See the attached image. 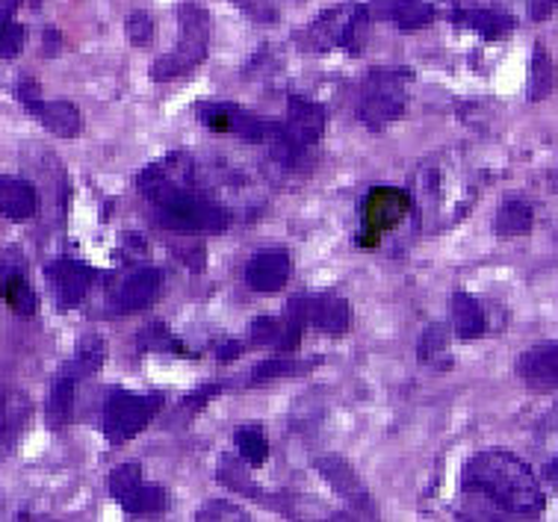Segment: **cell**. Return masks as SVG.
Listing matches in <instances>:
<instances>
[{"label":"cell","mask_w":558,"mask_h":522,"mask_svg":"<svg viewBox=\"0 0 558 522\" xmlns=\"http://www.w3.org/2000/svg\"><path fill=\"white\" fill-rule=\"evenodd\" d=\"M456 21L482 33L485 39H502V36L514 31V19L497 10H461L456 12Z\"/></svg>","instance_id":"obj_16"},{"label":"cell","mask_w":558,"mask_h":522,"mask_svg":"<svg viewBox=\"0 0 558 522\" xmlns=\"http://www.w3.org/2000/svg\"><path fill=\"white\" fill-rule=\"evenodd\" d=\"M325 131V110L319 104L305 101V98H290V121H287V136L302 148L314 145Z\"/></svg>","instance_id":"obj_11"},{"label":"cell","mask_w":558,"mask_h":522,"mask_svg":"<svg viewBox=\"0 0 558 522\" xmlns=\"http://www.w3.org/2000/svg\"><path fill=\"white\" fill-rule=\"evenodd\" d=\"M319 472H323V475H328V482L335 484L337 490H340V496L357 499L361 484H357V478L352 475V470H349L343 461H337V458H325V461H319Z\"/></svg>","instance_id":"obj_24"},{"label":"cell","mask_w":558,"mask_h":522,"mask_svg":"<svg viewBox=\"0 0 558 522\" xmlns=\"http://www.w3.org/2000/svg\"><path fill=\"white\" fill-rule=\"evenodd\" d=\"M408 210H411V195L405 190H393V186H378L364 198L361 204V219H364V228H361V236H357V245L361 248H376L381 242V233L397 228L399 221L405 219Z\"/></svg>","instance_id":"obj_5"},{"label":"cell","mask_w":558,"mask_h":522,"mask_svg":"<svg viewBox=\"0 0 558 522\" xmlns=\"http://www.w3.org/2000/svg\"><path fill=\"white\" fill-rule=\"evenodd\" d=\"M556 3L558 0H532V3H529V12H532V19L541 21V19H547Z\"/></svg>","instance_id":"obj_31"},{"label":"cell","mask_w":558,"mask_h":522,"mask_svg":"<svg viewBox=\"0 0 558 522\" xmlns=\"http://www.w3.org/2000/svg\"><path fill=\"white\" fill-rule=\"evenodd\" d=\"M39 207L36 190L21 178H0V213L12 221L31 219Z\"/></svg>","instance_id":"obj_12"},{"label":"cell","mask_w":558,"mask_h":522,"mask_svg":"<svg viewBox=\"0 0 558 522\" xmlns=\"http://www.w3.org/2000/svg\"><path fill=\"white\" fill-rule=\"evenodd\" d=\"M119 502L128 513H157L166 508V493L160 487H148L140 482L131 493H124Z\"/></svg>","instance_id":"obj_21"},{"label":"cell","mask_w":558,"mask_h":522,"mask_svg":"<svg viewBox=\"0 0 558 522\" xmlns=\"http://www.w3.org/2000/svg\"><path fill=\"white\" fill-rule=\"evenodd\" d=\"M553 475H556V478H558V461L553 463Z\"/></svg>","instance_id":"obj_34"},{"label":"cell","mask_w":558,"mask_h":522,"mask_svg":"<svg viewBox=\"0 0 558 522\" xmlns=\"http://www.w3.org/2000/svg\"><path fill=\"white\" fill-rule=\"evenodd\" d=\"M48 281H51L53 295H57L62 311H72V307H77L86 299V292H89L92 269L83 266V263L62 257V260L48 266Z\"/></svg>","instance_id":"obj_7"},{"label":"cell","mask_w":558,"mask_h":522,"mask_svg":"<svg viewBox=\"0 0 558 522\" xmlns=\"http://www.w3.org/2000/svg\"><path fill=\"white\" fill-rule=\"evenodd\" d=\"M128 36H131L133 45H148L154 36V21L148 12H131L128 19Z\"/></svg>","instance_id":"obj_28"},{"label":"cell","mask_w":558,"mask_h":522,"mask_svg":"<svg viewBox=\"0 0 558 522\" xmlns=\"http://www.w3.org/2000/svg\"><path fill=\"white\" fill-rule=\"evenodd\" d=\"M452 325H456V333L461 340H476V337L485 333V311L468 292H456L452 295Z\"/></svg>","instance_id":"obj_15"},{"label":"cell","mask_w":558,"mask_h":522,"mask_svg":"<svg viewBox=\"0 0 558 522\" xmlns=\"http://www.w3.org/2000/svg\"><path fill=\"white\" fill-rule=\"evenodd\" d=\"M162 408V396H133V392H116L107 399L104 408V432L110 437V442L122 446L124 440H131L143 432L145 425L157 416Z\"/></svg>","instance_id":"obj_4"},{"label":"cell","mask_w":558,"mask_h":522,"mask_svg":"<svg viewBox=\"0 0 558 522\" xmlns=\"http://www.w3.org/2000/svg\"><path fill=\"white\" fill-rule=\"evenodd\" d=\"M236 449H240V458L252 466H260V463L269 458V442H266L264 432L257 425H245L236 432Z\"/></svg>","instance_id":"obj_22"},{"label":"cell","mask_w":558,"mask_h":522,"mask_svg":"<svg viewBox=\"0 0 558 522\" xmlns=\"http://www.w3.org/2000/svg\"><path fill=\"white\" fill-rule=\"evenodd\" d=\"M385 19L397 21L399 31H420L435 21V10L426 0H385Z\"/></svg>","instance_id":"obj_17"},{"label":"cell","mask_w":558,"mask_h":522,"mask_svg":"<svg viewBox=\"0 0 558 522\" xmlns=\"http://www.w3.org/2000/svg\"><path fill=\"white\" fill-rule=\"evenodd\" d=\"M464 487L485 496L487 502L497 505L499 511L514 517H541L544 511V490H541L535 472L529 470L518 454L482 452L464 470Z\"/></svg>","instance_id":"obj_1"},{"label":"cell","mask_w":558,"mask_h":522,"mask_svg":"<svg viewBox=\"0 0 558 522\" xmlns=\"http://www.w3.org/2000/svg\"><path fill=\"white\" fill-rule=\"evenodd\" d=\"M399 112H402V89H399L397 77L378 71V74H373V83H369L364 101H361V119L378 131L387 121L397 119Z\"/></svg>","instance_id":"obj_6"},{"label":"cell","mask_w":558,"mask_h":522,"mask_svg":"<svg viewBox=\"0 0 558 522\" xmlns=\"http://www.w3.org/2000/svg\"><path fill=\"white\" fill-rule=\"evenodd\" d=\"M0 295L12 313L19 316H33L36 313V292L24 278V260H21L19 252H10L3 257V266H0Z\"/></svg>","instance_id":"obj_9"},{"label":"cell","mask_w":558,"mask_h":522,"mask_svg":"<svg viewBox=\"0 0 558 522\" xmlns=\"http://www.w3.org/2000/svg\"><path fill=\"white\" fill-rule=\"evenodd\" d=\"M140 482H143V475H140V466H136V463H124V466H119V470L112 472L110 482H107V487H110V493L116 496V499H122L124 493H131Z\"/></svg>","instance_id":"obj_26"},{"label":"cell","mask_w":558,"mask_h":522,"mask_svg":"<svg viewBox=\"0 0 558 522\" xmlns=\"http://www.w3.org/2000/svg\"><path fill=\"white\" fill-rule=\"evenodd\" d=\"M314 321L319 331L343 333L349 331L352 311H349V304H345L343 299H337V295H323V299L314 304Z\"/></svg>","instance_id":"obj_18"},{"label":"cell","mask_w":558,"mask_h":522,"mask_svg":"<svg viewBox=\"0 0 558 522\" xmlns=\"http://www.w3.org/2000/svg\"><path fill=\"white\" fill-rule=\"evenodd\" d=\"M240 342H225V345H219V361H234V357H240Z\"/></svg>","instance_id":"obj_32"},{"label":"cell","mask_w":558,"mask_h":522,"mask_svg":"<svg viewBox=\"0 0 558 522\" xmlns=\"http://www.w3.org/2000/svg\"><path fill=\"white\" fill-rule=\"evenodd\" d=\"M520 378L538 392L558 390V340L532 345L518 361Z\"/></svg>","instance_id":"obj_8"},{"label":"cell","mask_w":558,"mask_h":522,"mask_svg":"<svg viewBox=\"0 0 558 522\" xmlns=\"http://www.w3.org/2000/svg\"><path fill=\"white\" fill-rule=\"evenodd\" d=\"M302 366L295 361H284V357H278V361H266L260 369H257V378H281V375H290V372H299Z\"/></svg>","instance_id":"obj_30"},{"label":"cell","mask_w":558,"mask_h":522,"mask_svg":"<svg viewBox=\"0 0 558 522\" xmlns=\"http://www.w3.org/2000/svg\"><path fill=\"white\" fill-rule=\"evenodd\" d=\"M178 19H181L183 39L178 45V51L162 57L160 62H154V81H172L181 71L193 69L207 57V12L193 7V3H183L178 10Z\"/></svg>","instance_id":"obj_3"},{"label":"cell","mask_w":558,"mask_h":522,"mask_svg":"<svg viewBox=\"0 0 558 522\" xmlns=\"http://www.w3.org/2000/svg\"><path fill=\"white\" fill-rule=\"evenodd\" d=\"M143 192L160 207L169 224L183 228V231H222L225 224L231 221V216L222 207L204 202L193 192L183 190L181 183H174L162 166H154V169L145 171Z\"/></svg>","instance_id":"obj_2"},{"label":"cell","mask_w":558,"mask_h":522,"mask_svg":"<svg viewBox=\"0 0 558 522\" xmlns=\"http://www.w3.org/2000/svg\"><path fill=\"white\" fill-rule=\"evenodd\" d=\"M494 228H497L499 236H523V233L532 231V210H529V204L523 202L502 204V210L497 213Z\"/></svg>","instance_id":"obj_19"},{"label":"cell","mask_w":558,"mask_h":522,"mask_svg":"<svg viewBox=\"0 0 558 522\" xmlns=\"http://www.w3.org/2000/svg\"><path fill=\"white\" fill-rule=\"evenodd\" d=\"M553 89H556V69H553L549 53L538 45L535 53H532V83H529V98H532V101H541V98H547Z\"/></svg>","instance_id":"obj_20"},{"label":"cell","mask_w":558,"mask_h":522,"mask_svg":"<svg viewBox=\"0 0 558 522\" xmlns=\"http://www.w3.org/2000/svg\"><path fill=\"white\" fill-rule=\"evenodd\" d=\"M157 290H160V271L151 269V266H148V269L133 271L131 278L124 281L122 292H119V311L133 313L151 307Z\"/></svg>","instance_id":"obj_13"},{"label":"cell","mask_w":558,"mask_h":522,"mask_svg":"<svg viewBox=\"0 0 558 522\" xmlns=\"http://www.w3.org/2000/svg\"><path fill=\"white\" fill-rule=\"evenodd\" d=\"M290 278V257L284 252H264L245 266V283L254 292H278Z\"/></svg>","instance_id":"obj_10"},{"label":"cell","mask_w":558,"mask_h":522,"mask_svg":"<svg viewBox=\"0 0 558 522\" xmlns=\"http://www.w3.org/2000/svg\"><path fill=\"white\" fill-rule=\"evenodd\" d=\"M447 354V328L444 325H432L423 340H420V357L426 363H435L440 366V357Z\"/></svg>","instance_id":"obj_25"},{"label":"cell","mask_w":558,"mask_h":522,"mask_svg":"<svg viewBox=\"0 0 558 522\" xmlns=\"http://www.w3.org/2000/svg\"><path fill=\"white\" fill-rule=\"evenodd\" d=\"M281 333H284V328H281L275 319H257L252 325L248 337H252V342H257V345H269V342L278 340Z\"/></svg>","instance_id":"obj_29"},{"label":"cell","mask_w":558,"mask_h":522,"mask_svg":"<svg viewBox=\"0 0 558 522\" xmlns=\"http://www.w3.org/2000/svg\"><path fill=\"white\" fill-rule=\"evenodd\" d=\"M27 107L36 112V119H39L48 131L62 136V139H72V136H77V131H81V112H77V107H72V104H41L39 98H36V101L27 104Z\"/></svg>","instance_id":"obj_14"},{"label":"cell","mask_w":558,"mask_h":522,"mask_svg":"<svg viewBox=\"0 0 558 522\" xmlns=\"http://www.w3.org/2000/svg\"><path fill=\"white\" fill-rule=\"evenodd\" d=\"M24 45V27L0 15V57H15Z\"/></svg>","instance_id":"obj_27"},{"label":"cell","mask_w":558,"mask_h":522,"mask_svg":"<svg viewBox=\"0 0 558 522\" xmlns=\"http://www.w3.org/2000/svg\"><path fill=\"white\" fill-rule=\"evenodd\" d=\"M72 396H74V378L69 375H62L57 378L51 390V399H48V420L51 425H62V422H69L72 416Z\"/></svg>","instance_id":"obj_23"},{"label":"cell","mask_w":558,"mask_h":522,"mask_svg":"<svg viewBox=\"0 0 558 522\" xmlns=\"http://www.w3.org/2000/svg\"><path fill=\"white\" fill-rule=\"evenodd\" d=\"M240 7H254V3H260V0H236Z\"/></svg>","instance_id":"obj_33"}]
</instances>
